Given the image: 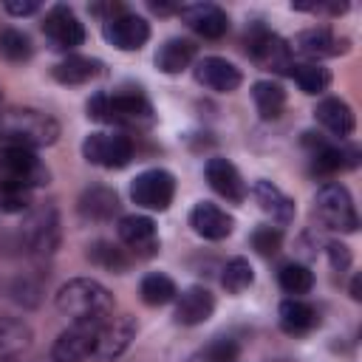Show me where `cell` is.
Here are the masks:
<instances>
[{
  "instance_id": "30",
  "label": "cell",
  "mask_w": 362,
  "mask_h": 362,
  "mask_svg": "<svg viewBox=\"0 0 362 362\" xmlns=\"http://www.w3.org/2000/svg\"><path fill=\"white\" fill-rule=\"evenodd\" d=\"M139 294H141V300H144L147 305L158 308V305H167V303H173V300L178 297V288H175V283H173L167 274H161V272H153V274H147V277L141 280V286H139Z\"/></svg>"
},
{
  "instance_id": "8",
  "label": "cell",
  "mask_w": 362,
  "mask_h": 362,
  "mask_svg": "<svg viewBox=\"0 0 362 362\" xmlns=\"http://www.w3.org/2000/svg\"><path fill=\"white\" fill-rule=\"evenodd\" d=\"M82 156L96 164V167H105V170H122L130 164L133 158V139L124 136V133H107V130H99V133H90L85 141H82Z\"/></svg>"
},
{
  "instance_id": "25",
  "label": "cell",
  "mask_w": 362,
  "mask_h": 362,
  "mask_svg": "<svg viewBox=\"0 0 362 362\" xmlns=\"http://www.w3.org/2000/svg\"><path fill=\"white\" fill-rule=\"evenodd\" d=\"M102 74V62L82 54H68L62 62L54 65V79L62 85H85Z\"/></svg>"
},
{
  "instance_id": "9",
  "label": "cell",
  "mask_w": 362,
  "mask_h": 362,
  "mask_svg": "<svg viewBox=\"0 0 362 362\" xmlns=\"http://www.w3.org/2000/svg\"><path fill=\"white\" fill-rule=\"evenodd\" d=\"M102 320H79V322H71L57 337V342L51 348V359L54 362H85V359H93L96 334H99V322Z\"/></svg>"
},
{
  "instance_id": "38",
  "label": "cell",
  "mask_w": 362,
  "mask_h": 362,
  "mask_svg": "<svg viewBox=\"0 0 362 362\" xmlns=\"http://www.w3.org/2000/svg\"><path fill=\"white\" fill-rule=\"evenodd\" d=\"M40 6L34 3V0H28V3H6V11L8 14H14V17H25V14H34Z\"/></svg>"
},
{
  "instance_id": "14",
  "label": "cell",
  "mask_w": 362,
  "mask_h": 362,
  "mask_svg": "<svg viewBox=\"0 0 362 362\" xmlns=\"http://www.w3.org/2000/svg\"><path fill=\"white\" fill-rule=\"evenodd\" d=\"M136 337V322L133 317H105L99 322V334H96V351L93 359H116L119 354L127 351V345Z\"/></svg>"
},
{
  "instance_id": "3",
  "label": "cell",
  "mask_w": 362,
  "mask_h": 362,
  "mask_svg": "<svg viewBox=\"0 0 362 362\" xmlns=\"http://www.w3.org/2000/svg\"><path fill=\"white\" fill-rule=\"evenodd\" d=\"M57 311L65 314L71 322L102 320L113 314V294L90 277H76L57 291Z\"/></svg>"
},
{
  "instance_id": "7",
  "label": "cell",
  "mask_w": 362,
  "mask_h": 362,
  "mask_svg": "<svg viewBox=\"0 0 362 362\" xmlns=\"http://www.w3.org/2000/svg\"><path fill=\"white\" fill-rule=\"evenodd\" d=\"M246 54L266 71H274V74H288L291 68V51H288V42L269 31L263 23H255L249 31H246Z\"/></svg>"
},
{
  "instance_id": "24",
  "label": "cell",
  "mask_w": 362,
  "mask_h": 362,
  "mask_svg": "<svg viewBox=\"0 0 362 362\" xmlns=\"http://www.w3.org/2000/svg\"><path fill=\"white\" fill-rule=\"evenodd\" d=\"M252 195H255V201L260 204V209H263L266 215H272V221L288 223V221L294 218V201H291L280 187H274L272 181H255Z\"/></svg>"
},
{
  "instance_id": "2",
  "label": "cell",
  "mask_w": 362,
  "mask_h": 362,
  "mask_svg": "<svg viewBox=\"0 0 362 362\" xmlns=\"http://www.w3.org/2000/svg\"><path fill=\"white\" fill-rule=\"evenodd\" d=\"M59 136V124L51 113L34 107H11L0 110V147H48Z\"/></svg>"
},
{
  "instance_id": "5",
  "label": "cell",
  "mask_w": 362,
  "mask_h": 362,
  "mask_svg": "<svg viewBox=\"0 0 362 362\" xmlns=\"http://www.w3.org/2000/svg\"><path fill=\"white\" fill-rule=\"evenodd\" d=\"M51 178L45 161L25 147H0V192H31Z\"/></svg>"
},
{
  "instance_id": "33",
  "label": "cell",
  "mask_w": 362,
  "mask_h": 362,
  "mask_svg": "<svg viewBox=\"0 0 362 362\" xmlns=\"http://www.w3.org/2000/svg\"><path fill=\"white\" fill-rule=\"evenodd\" d=\"M31 40L28 34H23L20 28H3L0 31V54L8 62H25L31 57Z\"/></svg>"
},
{
  "instance_id": "10",
  "label": "cell",
  "mask_w": 362,
  "mask_h": 362,
  "mask_svg": "<svg viewBox=\"0 0 362 362\" xmlns=\"http://www.w3.org/2000/svg\"><path fill=\"white\" fill-rule=\"evenodd\" d=\"M130 198L133 204H139L141 209L150 212H164L173 198H175V178L167 170H144L133 178L130 184Z\"/></svg>"
},
{
  "instance_id": "22",
  "label": "cell",
  "mask_w": 362,
  "mask_h": 362,
  "mask_svg": "<svg viewBox=\"0 0 362 362\" xmlns=\"http://www.w3.org/2000/svg\"><path fill=\"white\" fill-rule=\"evenodd\" d=\"M314 116H317V122H320L331 136H337V139L351 136V133H354V124H356V122H354V110H351V105L342 102V99H337V96L322 99V102L317 105Z\"/></svg>"
},
{
  "instance_id": "41",
  "label": "cell",
  "mask_w": 362,
  "mask_h": 362,
  "mask_svg": "<svg viewBox=\"0 0 362 362\" xmlns=\"http://www.w3.org/2000/svg\"><path fill=\"white\" fill-rule=\"evenodd\" d=\"M0 362H17V359H0Z\"/></svg>"
},
{
  "instance_id": "36",
  "label": "cell",
  "mask_w": 362,
  "mask_h": 362,
  "mask_svg": "<svg viewBox=\"0 0 362 362\" xmlns=\"http://www.w3.org/2000/svg\"><path fill=\"white\" fill-rule=\"evenodd\" d=\"M280 243H283V232L277 226H257L252 232V249L260 252L263 257H272L280 252Z\"/></svg>"
},
{
  "instance_id": "17",
  "label": "cell",
  "mask_w": 362,
  "mask_h": 362,
  "mask_svg": "<svg viewBox=\"0 0 362 362\" xmlns=\"http://www.w3.org/2000/svg\"><path fill=\"white\" fill-rule=\"evenodd\" d=\"M195 79L204 88H209V90L232 93V90H238L243 76H240V71L229 59H223V57H204V59L195 62Z\"/></svg>"
},
{
  "instance_id": "29",
  "label": "cell",
  "mask_w": 362,
  "mask_h": 362,
  "mask_svg": "<svg viewBox=\"0 0 362 362\" xmlns=\"http://www.w3.org/2000/svg\"><path fill=\"white\" fill-rule=\"evenodd\" d=\"M288 74H291V79L300 85V90H303V93H311V96L325 93L328 85H331V74H328V68H322L320 62H291Z\"/></svg>"
},
{
  "instance_id": "11",
  "label": "cell",
  "mask_w": 362,
  "mask_h": 362,
  "mask_svg": "<svg viewBox=\"0 0 362 362\" xmlns=\"http://www.w3.org/2000/svg\"><path fill=\"white\" fill-rule=\"evenodd\" d=\"M102 34L119 51H139L150 40V23L144 17L122 8L119 14H113L102 23Z\"/></svg>"
},
{
  "instance_id": "18",
  "label": "cell",
  "mask_w": 362,
  "mask_h": 362,
  "mask_svg": "<svg viewBox=\"0 0 362 362\" xmlns=\"http://www.w3.org/2000/svg\"><path fill=\"white\" fill-rule=\"evenodd\" d=\"M206 181L221 198H226L232 204H240L246 198V181L229 158H209L206 161Z\"/></svg>"
},
{
  "instance_id": "15",
  "label": "cell",
  "mask_w": 362,
  "mask_h": 362,
  "mask_svg": "<svg viewBox=\"0 0 362 362\" xmlns=\"http://www.w3.org/2000/svg\"><path fill=\"white\" fill-rule=\"evenodd\" d=\"M119 240L136 257H153L158 252V229L147 215H124L119 221Z\"/></svg>"
},
{
  "instance_id": "27",
  "label": "cell",
  "mask_w": 362,
  "mask_h": 362,
  "mask_svg": "<svg viewBox=\"0 0 362 362\" xmlns=\"http://www.w3.org/2000/svg\"><path fill=\"white\" fill-rule=\"evenodd\" d=\"M31 345V328L23 320L0 317V359H17Z\"/></svg>"
},
{
  "instance_id": "40",
  "label": "cell",
  "mask_w": 362,
  "mask_h": 362,
  "mask_svg": "<svg viewBox=\"0 0 362 362\" xmlns=\"http://www.w3.org/2000/svg\"><path fill=\"white\" fill-rule=\"evenodd\" d=\"M0 105H3V90H0ZM0 110H3V107H0Z\"/></svg>"
},
{
  "instance_id": "31",
  "label": "cell",
  "mask_w": 362,
  "mask_h": 362,
  "mask_svg": "<svg viewBox=\"0 0 362 362\" xmlns=\"http://www.w3.org/2000/svg\"><path fill=\"white\" fill-rule=\"evenodd\" d=\"M88 260H90L93 266H99V269H105V272H116V274H122V272L130 266L124 249H119L116 243H107V240L90 243V246H88Z\"/></svg>"
},
{
  "instance_id": "12",
  "label": "cell",
  "mask_w": 362,
  "mask_h": 362,
  "mask_svg": "<svg viewBox=\"0 0 362 362\" xmlns=\"http://www.w3.org/2000/svg\"><path fill=\"white\" fill-rule=\"evenodd\" d=\"M42 34L48 42L59 51H74L76 45L85 42V25L68 6H51L45 20H42Z\"/></svg>"
},
{
  "instance_id": "35",
  "label": "cell",
  "mask_w": 362,
  "mask_h": 362,
  "mask_svg": "<svg viewBox=\"0 0 362 362\" xmlns=\"http://www.w3.org/2000/svg\"><path fill=\"white\" fill-rule=\"evenodd\" d=\"M235 359H238V342L232 337H215L198 354V362H235Z\"/></svg>"
},
{
  "instance_id": "4",
  "label": "cell",
  "mask_w": 362,
  "mask_h": 362,
  "mask_svg": "<svg viewBox=\"0 0 362 362\" xmlns=\"http://www.w3.org/2000/svg\"><path fill=\"white\" fill-rule=\"evenodd\" d=\"M57 240H59V218H57V209L51 204L28 209L23 223L8 235V243L17 252L34 255V257L51 255L57 249Z\"/></svg>"
},
{
  "instance_id": "1",
  "label": "cell",
  "mask_w": 362,
  "mask_h": 362,
  "mask_svg": "<svg viewBox=\"0 0 362 362\" xmlns=\"http://www.w3.org/2000/svg\"><path fill=\"white\" fill-rule=\"evenodd\" d=\"M88 116L105 124L141 130L153 124V105L141 88H119L113 93L99 90L88 99Z\"/></svg>"
},
{
  "instance_id": "19",
  "label": "cell",
  "mask_w": 362,
  "mask_h": 362,
  "mask_svg": "<svg viewBox=\"0 0 362 362\" xmlns=\"http://www.w3.org/2000/svg\"><path fill=\"white\" fill-rule=\"evenodd\" d=\"M189 226L195 229V235H201V238H206V240H223V238L232 232L235 221H232V215H226L218 204L201 201V204H195L192 212H189Z\"/></svg>"
},
{
  "instance_id": "16",
  "label": "cell",
  "mask_w": 362,
  "mask_h": 362,
  "mask_svg": "<svg viewBox=\"0 0 362 362\" xmlns=\"http://www.w3.org/2000/svg\"><path fill=\"white\" fill-rule=\"evenodd\" d=\"M178 14L204 40H221L229 31V17L215 3H187V6H181Z\"/></svg>"
},
{
  "instance_id": "21",
  "label": "cell",
  "mask_w": 362,
  "mask_h": 362,
  "mask_svg": "<svg viewBox=\"0 0 362 362\" xmlns=\"http://www.w3.org/2000/svg\"><path fill=\"white\" fill-rule=\"evenodd\" d=\"M119 195L110 187L93 184L79 195V215L88 221H110L113 215H119Z\"/></svg>"
},
{
  "instance_id": "32",
  "label": "cell",
  "mask_w": 362,
  "mask_h": 362,
  "mask_svg": "<svg viewBox=\"0 0 362 362\" xmlns=\"http://www.w3.org/2000/svg\"><path fill=\"white\" fill-rule=\"evenodd\" d=\"M277 283H280V288H283L286 294L303 297V294L311 291L314 274H311V269L303 266V263H286V266H280V272H277Z\"/></svg>"
},
{
  "instance_id": "13",
  "label": "cell",
  "mask_w": 362,
  "mask_h": 362,
  "mask_svg": "<svg viewBox=\"0 0 362 362\" xmlns=\"http://www.w3.org/2000/svg\"><path fill=\"white\" fill-rule=\"evenodd\" d=\"M288 51H291V54H300L305 62H317V59L337 57V54L348 51V40H345V37H337V34H334L331 28H325V25H317V28L300 31V34L288 42Z\"/></svg>"
},
{
  "instance_id": "37",
  "label": "cell",
  "mask_w": 362,
  "mask_h": 362,
  "mask_svg": "<svg viewBox=\"0 0 362 362\" xmlns=\"http://www.w3.org/2000/svg\"><path fill=\"white\" fill-rule=\"evenodd\" d=\"M328 255H331V266L337 272H345L351 266V252L345 243H328Z\"/></svg>"
},
{
  "instance_id": "39",
  "label": "cell",
  "mask_w": 362,
  "mask_h": 362,
  "mask_svg": "<svg viewBox=\"0 0 362 362\" xmlns=\"http://www.w3.org/2000/svg\"><path fill=\"white\" fill-rule=\"evenodd\" d=\"M150 8L156 14H173V11H181V3H150Z\"/></svg>"
},
{
  "instance_id": "6",
  "label": "cell",
  "mask_w": 362,
  "mask_h": 362,
  "mask_svg": "<svg viewBox=\"0 0 362 362\" xmlns=\"http://www.w3.org/2000/svg\"><path fill=\"white\" fill-rule=\"evenodd\" d=\"M314 215L320 218V223L325 229H334V232H356V226H359L351 192L337 181H328V184H322L317 189Z\"/></svg>"
},
{
  "instance_id": "26",
  "label": "cell",
  "mask_w": 362,
  "mask_h": 362,
  "mask_svg": "<svg viewBox=\"0 0 362 362\" xmlns=\"http://www.w3.org/2000/svg\"><path fill=\"white\" fill-rule=\"evenodd\" d=\"M192 59H195V42L184 37H173L156 51V65L164 74H181L184 68L192 65Z\"/></svg>"
},
{
  "instance_id": "28",
  "label": "cell",
  "mask_w": 362,
  "mask_h": 362,
  "mask_svg": "<svg viewBox=\"0 0 362 362\" xmlns=\"http://www.w3.org/2000/svg\"><path fill=\"white\" fill-rule=\"evenodd\" d=\"M252 99H255V107H257L260 119H277L286 107V90L272 79L255 82L252 85Z\"/></svg>"
},
{
  "instance_id": "23",
  "label": "cell",
  "mask_w": 362,
  "mask_h": 362,
  "mask_svg": "<svg viewBox=\"0 0 362 362\" xmlns=\"http://www.w3.org/2000/svg\"><path fill=\"white\" fill-rule=\"evenodd\" d=\"M320 322V314L311 303L300 300V297H288L280 303V328L291 337H300V334H308L311 328H317Z\"/></svg>"
},
{
  "instance_id": "20",
  "label": "cell",
  "mask_w": 362,
  "mask_h": 362,
  "mask_svg": "<svg viewBox=\"0 0 362 362\" xmlns=\"http://www.w3.org/2000/svg\"><path fill=\"white\" fill-rule=\"evenodd\" d=\"M212 311H215V297L204 286H189L187 291L178 294L175 322L178 325H201L212 317Z\"/></svg>"
},
{
  "instance_id": "34",
  "label": "cell",
  "mask_w": 362,
  "mask_h": 362,
  "mask_svg": "<svg viewBox=\"0 0 362 362\" xmlns=\"http://www.w3.org/2000/svg\"><path fill=\"white\" fill-rule=\"evenodd\" d=\"M221 280H223V288L232 291V294H240L243 288H249L252 280H255L249 260H243V257H232V260L223 266V277H221Z\"/></svg>"
}]
</instances>
